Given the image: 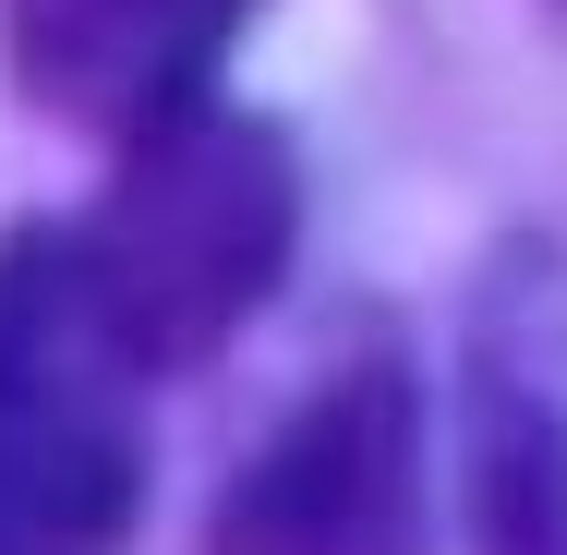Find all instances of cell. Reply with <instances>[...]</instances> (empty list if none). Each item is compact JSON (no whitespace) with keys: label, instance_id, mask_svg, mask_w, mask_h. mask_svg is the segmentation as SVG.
I'll return each mask as SVG.
<instances>
[{"label":"cell","instance_id":"1","mask_svg":"<svg viewBox=\"0 0 567 555\" xmlns=\"http://www.w3.org/2000/svg\"><path fill=\"white\" fill-rule=\"evenodd\" d=\"M61 229H73L85 302L110 315V338L145 374H182L278 290L302 241V157L278 121L194 97V110L121 133L110 194Z\"/></svg>","mask_w":567,"mask_h":555},{"label":"cell","instance_id":"2","mask_svg":"<svg viewBox=\"0 0 567 555\" xmlns=\"http://www.w3.org/2000/svg\"><path fill=\"white\" fill-rule=\"evenodd\" d=\"M145 362L85 302L73 229H0V555H121L145 507Z\"/></svg>","mask_w":567,"mask_h":555},{"label":"cell","instance_id":"3","mask_svg":"<svg viewBox=\"0 0 567 555\" xmlns=\"http://www.w3.org/2000/svg\"><path fill=\"white\" fill-rule=\"evenodd\" d=\"M435 544V435L399 350H350L206 507V555H423Z\"/></svg>","mask_w":567,"mask_h":555},{"label":"cell","instance_id":"4","mask_svg":"<svg viewBox=\"0 0 567 555\" xmlns=\"http://www.w3.org/2000/svg\"><path fill=\"white\" fill-rule=\"evenodd\" d=\"M458 495L471 555H567V254L507 241L458 350Z\"/></svg>","mask_w":567,"mask_h":555},{"label":"cell","instance_id":"5","mask_svg":"<svg viewBox=\"0 0 567 555\" xmlns=\"http://www.w3.org/2000/svg\"><path fill=\"white\" fill-rule=\"evenodd\" d=\"M254 12L266 0H0V73L73 133H145L206 97Z\"/></svg>","mask_w":567,"mask_h":555}]
</instances>
